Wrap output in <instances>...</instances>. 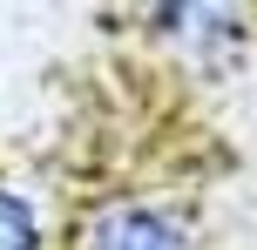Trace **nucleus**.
Instances as JSON below:
<instances>
[{"label":"nucleus","instance_id":"obj_1","mask_svg":"<svg viewBox=\"0 0 257 250\" xmlns=\"http://www.w3.org/2000/svg\"><path fill=\"white\" fill-rule=\"evenodd\" d=\"M136 27L196 68H223L250 48L257 0H136Z\"/></svg>","mask_w":257,"mask_h":250},{"label":"nucleus","instance_id":"obj_2","mask_svg":"<svg viewBox=\"0 0 257 250\" xmlns=\"http://www.w3.org/2000/svg\"><path fill=\"white\" fill-rule=\"evenodd\" d=\"M68 250H196V230L169 203L115 196V203H102V210H88L75 223V243Z\"/></svg>","mask_w":257,"mask_h":250},{"label":"nucleus","instance_id":"obj_3","mask_svg":"<svg viewBox=\"0 0 257 250\" xmlns=\"http://www.w3.org/2000/svg\"><path fill=\"white\" fill-rule=\"evenodd\" d=\"M0 250H54L48 243V223H41L34 196L14 183H0Z\"/></svg>","mask_w":257,"mask_h":250}]
</instances>
